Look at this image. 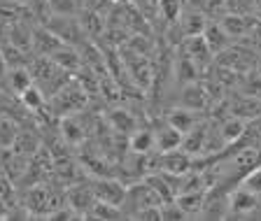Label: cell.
Here are the masks:
<instances>
[{"label":"cell","mask_w":261,"mask_h":221,"mask_svg":"<svg viewBox=\"0 0 261 221\" xmlns=\"http://www.w3.org/2000/svg\"><path fill=\"white\" fill-rule=\"evenodd\" d=\"M89 103V93L84 91L77 79H68L54 96L49 98V107L54 117H68V114H80Z\"/></svg>","instance_id":"obj_1"},{"label":"cell","mask_w":261,"mask_h":221,"mask_svg":"<svg viewBox=\"0 0 261 221\" xmlns=\"http://www.w3.org/2000/svg\"><path fill=\"white\" fill-rule=\"evenodd\" d=\"M28 70H31V75H33V84H38L40 91L47 96V100L63 87L65 81L70 79L68 72H65L63 68H59L49 56H40V59H35Z\"/></svg>","instance_id":"obj_2"},{"label":"cell","mask_w":261,"mask_h":221,"mask_svg":"<svg viewBox=\"0 0 261 221\" xmlns=\"http://www.w3.org/2000/svg\"><path fill=\"white\" fill-rule=\"evenodd\" d=\"M59 207V198L49 186H31L26 194V210L31 212V216H40L47 219L51 212Z\"/></svg>","instance_id":"obj_3"},{"label":"cell","mask_w":261,"mask_h":221,"mask_svg":"<svg viewBox=\"0 0 261 221\" xmlns=\"http://www.w3.org/2000/svg\"><path fill=\"white\" fill-rule=\"evenodd\" d=\"M91 191L96 196V200H103V203H110V205L117 207H121V203L126 198V184L112 177V175H103V177L93 179Z\"/></svg>","instance_id":"obj_4"},{"label":"cell","mask_w":261,"mask_h":221,"mask_svg":"<svg viewBox=\"0 0 261 221\" xmlns=\"http://www.w3.org/2000/svg\"><path fill=\"white\" fill-rule=\"evenodd\" d=\"M47 28L54 33L61 42L70 44V47L80 44L82 38H84V31H82L80 21L72 19V16H68V14H56L51 21H47Z\"/></svg>","instance_id":"obj_5"},{"label":"cell","mask_w":261,"mask_h":221,"mask_svg":"<svg viewBox=\"0 0 261 221\" xmlns=\"http://www.w3.org/2000/svg\"><path fill=\"white\" fill-rule=\"evenodd\" d=\"M156 170H161V173H170V175L191 173V170H194V158H191V154L179 151V149L166 151V154H161V151H159Z\"/></svg>","instance_id":"obj_6"},{"label":"cell","mask_w":261,"mask_h":221,"mask_svg":"<svg viewBox=\"0 0 261 221\" xmlns=\"http://www.w3.org/2000/svg\"><path fill=\"white\" fill-rule=\"evenodd\" d=\"M65 200H68V207H72V210L80 214V219H87L89 212H91L93 203H96V196H93L91 186H72L68 194H65Z\"/></svg>","instance_id":"obj_7"},{"label":"cell","mask_w":261,"mask_h":221,"mask_svg":"<svg viewBox=\"0 0 261 221\" xmlns=\"http://www.w3.org/2000/svg\"><path fill=\"white\" fill-rule=\"evenodd\" d=\"M207 130H210V126H207L205 121H198L194 128L187 130V133L182 135V145H179V149L187 151V154H191V156H196V154H205Z\"/></svg>","instance_id":"obj_8"},{"label":"cell","mask_w":261,"mask_h":221,"mask_svg":"<svg viewBox=\"0 0 261 221\" xmlns=\"http://www.w3.org/2000/svg\"><path fill=\"white\" fill-rule=\"evenodd\" d=\"M256 207H259V196L252 194L245 186L236 189L233 194L228 196V212L233 216H245V214H250V212H254Z\"/></svg>","instance_id":"obj_9"},{"label":"cell","mask_w":261,"mask_h":221,"mask_svg":"<svg viewBox=\"0 0 261 221\" xmlns=\"http://www.w3.org/2000/svg\"><path fill=\"white\" fill-rule=\"evenodd\" d=\"M59 130H61V137H63L68 145H82L87 140V128L82 124V119L77 114H68V117H61L59 119Z\"/></svg>","instance_id":"obj_10"},{"label":"cell","mask_w":261,"mask_h":221,"mask_svg":"<svg viewBox=\"0 0 261 221\" xmlns=\"http://www.w3.org/2000/svg\"><path fill=\"white\" fill-rule=\"evenodd\" d=\"M179 145H182V133L177 128H173L168 121L154 128V149L156 151L166 154V151L179 149Z\"/></svg>","instance_id":"obj_11"},{"label":"cell","mask_w":261,"mask_h":221,"mask_svg":"<svg viewBox=\"0 0 261 221\" xmlns=\"http://www.w3.org/2000/svg\"><path fill=\"white\" fill-rule=\"evenodd\" d=\"M228 112H231V117H238L243 121H252V119H256L261 114V100L245 93V96H238L231 100Z\"/></svg>","instance_id":"obj_12"},{"label":"cell","mask_w":261,"mask_h":221,"mask_svg":"<svg viewBox=\"0 0 261 221\" xmlns=\"http://www.w3.org/2000/svg\"><path fill=\"white\" fill-rule=\"evenodd\" d=\"M205 26H207V16H205V12H201V10H191V12L182 10V14H179V19H177V28H179V33H182V38L201 35V33L205 31Z\"/></svg>","instance_id":"obj_13"},{"label":"cell","mask_w":261,"mask_h":221,"mask_svg":"<svg viewBox=\"0 0 261 221\" xmlns=\"http://www.w3.org/2000/svg\"><path fill=\"white\" fill-rule=\"evenodd\" d=\"M179 105L187 109H194V112H201L207 105V89L198 81H189L182 91V98H179Z\"/></svg>","instance_id":"obj_14"},{"label":"cell","mask_w":261,"mask_h":221,"mask_svg":"<svg viewBox=\"0 0 261 221\" xmlns=\"http://www.w3.org/2000/svg\"><path fill=\"white\" fill-rule=\"evenodd\" d=\"M61 40L56 38L54 33L49 31L47 26L42 28H35V31L31 33V47H35V51H38L40 56H51L56 51V49L61 47Z\"/></svg>","instance_id":"obj_15"},{"label":"cell","mask_w":261,"mask_h":221,"mask_svg":"<svg viewBox=\"0 0 261 221\" xmlns=\"http://www.w3.org/2000/svg\"><path fill=\"white\" fill-rule=\"evenodd\" d=\"M261 163V151L254 149V147H245L243 151H238L233 156V161H231V173L236 175V177H243V175H247L254 165H259Z\"/></svg>","instance_id":"obj_16"},{"label":"cell","mask_w":261,"mask_h":221,"mask_svg":"<svg viewBox=\"0 0 261 221\" xmlns=\"http://www.w3.org/2000/svg\"><path fill=\"white\" fill-rule=\"evenodd\" d=\"M154 149V130L152 128H136L128 135V151L136 156H147Z\"/></svg>","instance_id":"obj_17"},{"label":"cell","mask_w":261,"mask_h":221,"mask_svg":"<svg viewBox=\"0 0 261 221\" xmlns=\"http://www.w3.org/2000/svg\"><path fill=\"white\" fill-rule=\"evenodd\" d=\"M185 54L189 56V59L194 61L198 68L207 65V61H210L212 51L207 49L205 40H203V33H201V35H189V38H185Z\"/></svg>","instance_id":"obj_18"},{"label":"cell","mask_w":261,"mask_h":221,"mask_svg":"<svg viewBox=\"0 0 261 221\" xmlns=\"http://www.w3.org/2000/svg\"><path fill=\"white\" fill-rule=\"evenodd\" d=\"M49 59L54 61L59 68H63L65 72H75L82 68V54L75 47H70V44H61Z\"/></svg>","instance_id":"obj_19"},{"label":"cell","mask_w":261,"mask_h":221,"mask_svg":"<svg viewBox=\"0 0 261 221\" xmlns=\"http://www.w3.org/2000/svg\"><path fill=\"white\" fill-rule=\"evenodd\" d=\"M252 19L250 16H243V14H231V12H226V14L219 19V26L224 28V33H226L228 38L233 40V38H243L245 33L250 31L252 26Z\"/></svg>","instance_id":"obj_20"},{"label":"cell","mask_w":261,"mask_h":221,"mask_svg":"<svg viewBox=\"0 0 261 221\" xmlns=\"http://www.w3.org/2000/svg\"><path fill=\"white\" fill-rule=\"evenodd\" d=\"M166 121H168L173 128H177L179 133L185 135L187 130H191L196 124H198V112H194V109H187V107H175L170 109L168 114H166Z\"/></svg>","instance_id":"obj_21"},{"label":"cell","mask_w":261,"mask_h":221,"mask_svg":"<svg viewBox=\"0 0 261 221\" xmlns=\"http://www.w3.org/2000/svg\"><path fill=\"white\" fill-rule=\"evenodd\" d=\"M245 133H247V121H243V119H238V117H228L226 121L219 126V135H222L224 147H231L238 140H243Z\"/></svg>","instance_id":"obj_22"},{"label":"cell","mask_w":261,"mask_h":221,"mask_svg":"<svg viewBox=\"0 0 261 221\" xmlns=\"http://www.w3.org/2000/svg\"><path fill=\"white\" fill-rule=\"evenodd\" d=\"M205 198H207V191L198 189V191H187V194L175 196V203H177L189 216H194V214L205 210Z\"/></svg>","instance_id":"obj_23"},{"label":"cell","mask_w":261,"mask_h":221,"mask_svg":"<svg viewBox=\"0 0 261 221\" xmlns=\"http://www.w3.org/2000/svg\"><path fill=\"white\" fill-rule=\"evenodd\" d=\"M203 40H205L207 49H210L212 54H222V51H226L231 38L224 33V28L219 23H207L205 31H203Z\"/></svg>","instance_id":"obj_24"},{"label":"cell","mask_w":261,"mask_h":221,"mask_svg":"<svg viewBox=\"0 0 261 221\" xmlns=\"http://www.w3.org/2000/svg\"><path fill=\"white\" fill-rule=\"evenodd\" d=\"M108 119H110V126L114 128V133H119V135H130L138 128L136 117L130 112H126V109H112Z\"/></svg>","instance_id":"obj_25"},{"label":"cell","mask_w":261,"mask_h":221,"mask_svg":"<svg viewBox=\"0 0 261 221\" xmlns=\"http://www.w3.org/2000/svg\"><path fill=\"white\" fill-rule=\"evenodd\" d=\"M7 81H10V89L19 96L23 89H28L33 84V75L26 65H16V68H7Z\"/></svg>","instance_id":"obj_26"},{"label":"cell","mask_w":261,"mask_h":221,"mask_svg":"<svg viewBox=\"0 0 261 221\" xmlns=\"http://www.w3.org/2000/svg\"><path fill=\"white\" fill-rule=\"evenodd\" d=\"M19 98H21V105H23V107L31 109V112H40V109L47 105V96L40 91L38 84H31L28 89H23V91L19 93Z\"/></svg>","instance_id":"obj_27"},{"label":"cell","mask_w":261,"mask_h":221,"mask_svg":"<svg viewBox=\"0 0 261 221\" xmlns=\"http://www.w3.org/2000/svg\"><path fill=\"white\" fill-rule=\"evenodd\" d=\"M175 77H177L179 81H185V84L196 81V77H198V65H196L185 51H182V54L177 56V61H175Z\"/></svg>","instance_id":"obj_28"},{"label":"cell","mask_w":261,"mask_h":221,"mask_svg":"<svg viewBox=\"0 0 261 221\" xmlns=\"http://www.w3.org/2000/svg\"><path fill=\"white\" fill-rule=\"evenodd\" d=\"M145 182L152 186L154 191H156V196L161 198V203H170V200H175V194L173 189H170L168 179L163 177V173H154V175H147Z\"/></svg>","instance_id":"obj_29"},{"label":"cell","mask_w":261,"mask_h":221,"mask_svg":"<svg viewBox=\"0 0 261 221\" xmlns=\"http://www.w3.org/2000/svg\"><path fill=\"white\" fill-rule=\"evenodd\" d=\"M156 5H159V16L168 23L177 21L179 14H182V10H185L182 0H156Z\"/></svg>","instance_id":"obj_30"},{"label":"cell","mask_w":261,"mask_h":221,"mask_svg":"<svg viewBox=\"0 0 261 221\" xmlns=\"http://www.w3.org/2000/svg\"><path fill=\"white\" fill-rule=\"evenodd\" d=\"M119 216H121V207L110 205V203H103V200H96L87 219H103V221H110V219H119Z\"/></svg>","instance_id":"obj_31"},{"label":"cell","mask_w":261,"mask_h":221,"mask_svg":"<svg viewBox=\"0 0 261 221\" xmlns=\"http://www.w3.org/2000/svg\"><path fill=\"white\" fill-rule=\"evenodd\" d=\"M19 135V126L10 117H0V147H12Z\"/></svg>","instance_id":"obj_32"},{"label":"cell","mask_w":261,"mask_h":221,"mask_svg":"<svg viewBox=\"0 0 261 221\" xmlns=\"http://www.w3.org/2000/svg\"><path fill=\"white\" fill-rule=\"evenodd\" d=\"M31 33L33 31L23 28L21 23H14V26L10 28V44L23 49V51H26V49H31Z\"/></svg>","instance_id":"obj_33"},{"label":"cell","mask_w":261,"mask_h":221,"mask_svg":"<svg viewBox=\"0 0 261 221\" xmlns=\"http://www.w3.org/2000/svg\"><path fill=\"white\" fill-rule=\"evenodd\" d=\"M159 212H161V221H182V219H189V214H187L182 207L175 203V200H170V203H161L159 205Z\"/></svg>","instance_id":"obj_34"},{"label":"cell","mask_w":261,"mask_h":221,"mask_svg":"<svg viewBox=\"0 0 261 221\" xmlns=\"http://www.w3.org/2000/svg\"><path fill=\"white\" fill-rule=\"evenodd\" d=\"M240 186H245V189H250L252 194L261 196V163L252 168L247 175H243V177H240Z\"/></svg>","instance_id":"obj_35"},{"label":"cell","mask_w":261,"mask_h":221,"mask_svg":"<svg viewBox=\"0 0 261 221\" xmlns=\"http://www.w3.org/2000/svg\"><path fill=\"white\" fill-rule=\"evenodd\" d=\"M224 10L231 12V14L250 16L252 12H256V7H254V0H224Z\"/></svg>","instance_id":"obj_36"},{"label":"cell","mask_w":261,"mask_h":221,"mask_svg":"<svg viewBox=\"0 0 261 221\" xmlns=\"http://www.w3.org/2000/svg\"><path fill=\"white\" fill-rule=\"evenodd\" d=\"M243 38L247 40V44H250L252 49H256V51H261V26H259V23H256V21L252 23V26H250V31L245 33Z\"/></svg>","instance_id":"obj_37"},{"label":"cell","mask_w":261,"mask_h":221,"mask_svg":"<svg viewBox=\"0 0 261 221\" xmlns=\"http://www.w3.org/2000/svg\"><path fill=\"white\" fill-rule=\"evenodd\" d=\"M12 196H14V186H12V179L10 175L0 173V198L5 200V203H10Z\"/></svg>","instance_id":"obj_38"},{"label":"cell","mask_w":261,"mask_h":221,"mask_svg":"<svg viewBox=\"0 0 261 221\" xmlns=\"http://www.w3.org/2000/svg\"><path fill=\"white\" fill-rule=\"evenodd\" d=\"M254 133H256V135H259V137H261V114H259V117L254 119Z\"/></svg>","instance_id":"obj_39"},{"label":"cell","mask_w":261,"mask_h":221,"mask_svg":"<svg viewBox=\"0 0 261 221\" xmlns=\"http://www.w3.org/2000/svg\"><path fill=\"white\" fill-rule=\"evenodd\" d=\"M254 7L256 10H261V0H254Z\"/></svg>","instance_id":"obj_40"},{"label":"cell","mask_w":261,"mask_h":221,"mask_svg":"<svg viewBox=\"0 0 261 221\" xmlns=\"http://www.w3.org/2000/svg\"><path fill=\"white\" fill-rule=\"evenodd\" d=\"M3 65H5V63H3V54H0V70H3Z\"/></svg>","instance_id":"obj_41"}]
</instances>
